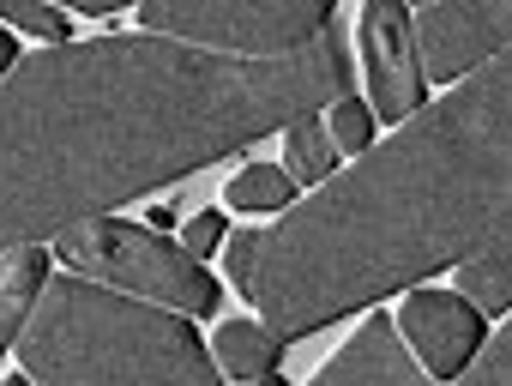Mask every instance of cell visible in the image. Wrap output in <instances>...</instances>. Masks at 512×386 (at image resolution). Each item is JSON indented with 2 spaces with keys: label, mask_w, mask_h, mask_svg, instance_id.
<instances>
[{
  "label": "cell",
  "mask_w": 512,
  "mask_h": 386,
  "mask_svg": "<svg viewBox=\"0 0 512 386\" xmlns=\"http://www.w3.org/2000/svg\"><path fill=\"white\" fill-rule=\"evenodd\" d=\"M223 200H229L235 212H290V206H296V175H290V169H272V163H247V169L229 181Z\"/></svg>",
  "instance_id": "5bb4252c"
},
{
  "label": "cell",
  "mask_w": 512,
  "mask_h": 386,
  "mask_svg": "<svg viewBox=\"0 0 512 386\" xmlns=\"http://www.w3.org/2000/svg\"><path fill=\"white\" fill-rule=\"evenodd\" d=\"M458 272V290L482 308V314H512V230L482 242L470 260L452 266Z\"/></svg>",
  "instance_id": "7c38bea8"
},
{
  "label": "cell",
  "mask_w": 512,
  "mask_h": 386,
  "mask_svg": "<svg viewBox=\"0 0 512 386\" xmlns=\"http://www.w3.org/2000/svg\"><path fill=\"white\" fill-rule=\"evenodd\" d=\"M217 242H223V218H217V212H199V218H187V236H181V248H187L193 260L217 254Z\"/></svg>",
  "instance_id": "ac0fdd59"
},
{
  "label": "cell",
  "mask_w": 512,
  "mask_h": 386,
  "mask_svg": "<svg viewBox=\"0 0 512 386\" xmlns=\"http://www.w3.org/2000/svg\"><path fill=\"white\" fill-rule=\"evenodd\" d=\"M43 272H49V248L43 242H19L0 260V356H7L31 320V296L43 290Z\"/></svg>",
  "instance_id": "30bf717a"
},
{
  "label": "cell",
  "mask_w": 512,
  "mask_h": 386,
  "mask_svg": "<svg viewBox=\"0 0 512 386\" xmlns=\"http://www.w3.org/2000/svg\"><path fill=\"white\" fill-rule=\"evenodd\" d=\"M362 49H368V91L380 121H410L422 97V67H416V31L398 0H362Z\"/></svg>",
  "instance_id": "ba28073f"
},
{
  "label": "cell",
  "mask_w": 512,
  "mask_h": 386,
  "mask_svg": "<svg viewBox=\"0 0 512 386\" xmlns=\"http://www.w3.org/2000/svg\"><path fill=\"white\" fill-rule=\"evenodd\" d=\"M284 350H290V338H278L272 326H253V320H223L217 326V368L229 380H278Z\"/></svg>",
  "instance_id": "8fae6325"
},
{
  "label": "cell",
  "mask_w": 512,
  "mask_h": 386,
  "mask_svg": "<svg viewBox=\"0 0 512 386\" xmlns=\"http://www.w3.org/2000/svg\"><path fill=\"white\" fill-rule=\"evenodd\" d=\"M398 332L416 344L422 368L434 380H458L470 368V356L488 344L482 338V308L464 302V290H404V308H398Z\"/></svg>",
  "instance_id": "52a82bcc"
},
{
  "label": "cell",
  "mask_w": 512,
  "mask_h": 386,
  "mask_svg": "<svg viewBox=\"0 0 512 386\" xmlns=\"http://www.w3.org/2000/svg\"><path fill=\"white\" fill-rule=\"evenodd\" d=\"M416 7H428V0H416Z\"/></svg>",
  "instance_id": "44dd1931"
},
{
  "label": "cell",
  "mask_w": 512,
  "mask_h": 386,
  "mask_svg": "<svg viewBox=\"0 0 512 386\" xmlns=\"http://www.w3.org/2000/svg\"><path fill=\"white\" fill-rule=\"evenodd\" d=\"M464 380H470V386H506V380H512V320H506V332H500L494 344H482V350L470 356Z\"/></svg>",
  "instance_id": "2e32d148"
},
{
  "label": "cell",
  "mask_w": 512,
  "mask_h": 386,
  "mask_svg": "<svg viewBox=\"0 0 512 386\" xmlns=\"http://www.w3.org/2000/svg\"><path fill=\"white\" fill-rule=\"evenodd\" d=\"M25 380L49 386H211L223 368L163 302H133L103 278H55L19 332Z\"/></svg>",
  "instance_id": "3957f363"
},
{
  "label": "cell",
  "mask_w": 512,
  "mask_h": 386,
  "mask_svg": "<svg viewBox=\"0 0 512 386\" xmlns=\"http://www.w3.org/2000/svg\"><path fill=\"white\" fill-rule=\"evenodd\" d=\"M512 230V43L422 103L356 169L296 200L235 284L278 338H314L344 314L452 272Z\"/></svg>",
  "instance_id": "7a4b0ae2"
},
{
  "label": "cell",
  "mask_w": 512,
  "mask_h": 386,
  "mask_svg": "<svg viewBox=\"0 0 512 386\" xmlns=\"http://www.w3.org/2000/svg\"><path fill=\"white\" fill-rule=\"evenodd\" d=\"M416 386V356L398 344V320L392 314H368V326L320 368V386Z\"/></svg>",
  "instance_id": "9c48e42d"
},
{
  "label": "cell",
  "mask_w": 512,
  "mask_h": 386,
  "mask_svg": "<svg viewBox=\"0 0 512 386\" xmlns=\"http://www.w3.org/2000/svg\"><path fill=\"white\" fill-rule=\"evenodd\" d=\"M61 7H79V13H121L133 0H61Z\"/></svg>",
  "instance_id": "d6986e66"
},
{
  "label": "cell",
  "mask_w": 512,
  "mask_h": 386,
  "mask_svg": "<svg viewBox=\"0 0 512 386\" xmlns=\"http://www.w3.org/2000/svg\"><path fill=\"white\" fill-rule=\"evenodd\" d=\"M284 151H290L284 169H290L296 181H308V187H320V181L338 175V139H332L314 115H302V121L284 127Z\"/></svg>",
  "instance_id": "4fadbf2b"
},
{
  "label": "cell",
  "mask_w": 512,
  "mask_h": 386,
  "mask_svg": "<svg viewBox=\"0 0 512 386\" xmlns=\"http://www.w3.org/2000/svg\"><path fill=\"white\" fill-rule=\"evenodd\" d=\"M7 73H13V37L0 31V79H7Z\"/></svg>",
  "instance_id": "ffe728a7"
},
{
  "label": "cell",
  "mask_w": 512,
  "mask_h": 386,
  "mask_svg": "<svg viewBox=\"0 0 512 386\" xmlns=\"http://www.w3.org/2000/svg\"><path fill=\"white\" fill-rule=\"evenodd\" d=\"M139 25L229 55H296L332 25V0H139Z\"/></svg>",
  "instance_id": "5b68a950"
},
{
  "label": "cell",
  "mask_w": 512,
  "mask_h": 386,
  "mask_svg": "<svg viewBox=\"0 0 512 386\" xmlns=\"http://www.w3.org/2000/svg\"><path fill=\"white\" fill-rule=\"evenodd\" d=\"M61 260L85 278H103L115 290H133L145 302H163V308H181V314H217L223 308V290L217 278L175 242H163L157 230H139V224H121V218H79L55 236Z\"/></svg>",
  "instance_id": "277c9868"
},
{
  "label": "cell",
  "mask_w": 512,
  "mask_h": 386,
  "mask_svg": "<svg viewBox=\"0 0 512 386\" xmlns=\"http://www.w3.org/2000/svg\"><path fill=\"white\" fill-rule=\"evenodd\" d=\"M338 97H350L338 25L296 55H229L157 31L31 55L0 79V248L187 181Z\"/></svg>",
  "instance_id": "6da1fadb"
},
{
  "label": "cell",
  "mask_w": 512,
  "mask_h": 386,
  "mask_svg": "<svg viewBox=\"0 0 512 386\" xmlns=\"http://www.w3.org/2000/svg\"><path fill=\"white\" fill-rule=\"evenodd\" d=\"M0 19L31 31V37H43V43H67V13L43 7V0H0Z\"/></svg>",
  "instance_id": "9a60e30c"
},
{
  "label": "cell",
  "mask_w": 512,
  "mask_h": 386,
  "mask_svg": "<svg viewBox=\"0 0 512 386\" xmlns=\"http://www.w3.org/2000/svg\"><path fill=\"white\" fill-rule=\"evenodd\" d=\"M332 139H338V151H368V145H374V115H368L362 103L338 97V103H332Z\"/></svg>",
  "instance_id": "e0dca14e"
},
{
  "label": "cell",
  "mask_w": 512,
  "mask_h": 386,
  "mask_svg": "<svg viewBox=\"0 0 512 386\" xmlns=\"http://www.w3.org/2000/svg\"><path fill=\"white\" fill-rule=\"evenodd\" d=\"M416 43H422V79L458 85L512 43V0H428L416 13Z\"/></svg>",
  "instance_id": "8992f818"
}]
</instances>
